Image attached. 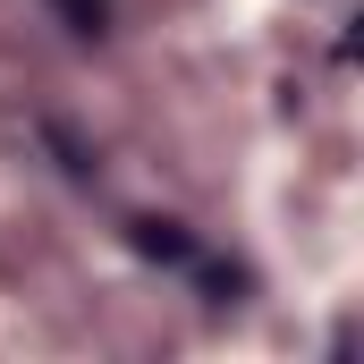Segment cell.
Returning a JSON list of instances; mask_svg holds the SVG:
<instances>
[{
  "mask_svg": "<svg viewBox=\"0 0 364 364\" xmlns=\"http://www.w3.org/2000/svg\"><path fill=\"white\" fill-rule=\"evenodd\" d=\"M144 255H170V263H186L195 246H186V237L170 229V220H144Z\"/></svg>",
  "mask_w": 364,
  "mask_h": 364,
  "instance_id": "1",
  "label": "cell"
}]
</instances>
